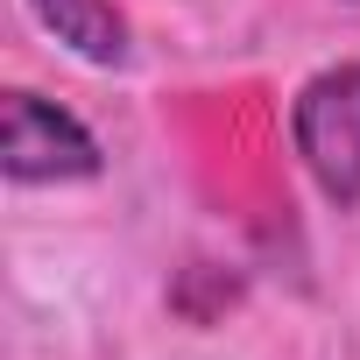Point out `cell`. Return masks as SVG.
Returning <instances> with one entry per match:
<instances>
[{"mask_svg": "<svg viewBox=\"0 0 360 360\" xmlns=\"http://www.w3.org/2000/svg\"><path fill=\"white\" fill-rule=\"evenodd\" d=\"M290 148L325 205H360V57L325 64L290 99Z\"/></svg>", "mask_w": 360, "mask_h": 360, "instance_id": "1", "label": "cell"}, {"mask_svg": "<svg viewBox=\"0 0 360 360\" xmlns=\"http://www.w3.org/2000/svg\"><path fill=\"white\" fill-rule=\"evenodd\" d=\"M0 169H8L15 191H36V184H92V176L106 169V148H99V134L71 106L15 85L8 99H0Z\"/></svg>", "mask_w": 360, "mask_h": 360, "instance_id": "2", "label": "cell"}, {"mask_svg": "<svg viewBox=\"0 0 360 360\" xmlns=\"http://www.w3.org/2000/svg\"><path fill=\"white\" fill-rule=\"evenodd\" d=\"M22 8L78 64H92V71H127L134 64V22H127L120 0H22Z\"/></svg>", "mask_w": 360, "mask_h": 360, "instance_id": "3", "label": "cell"}]
</instances>
